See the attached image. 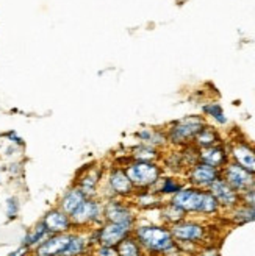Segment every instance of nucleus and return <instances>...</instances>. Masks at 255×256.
Returning <instances> with one entry per match:
<instances>
[{
	"mask_svg": "<svg viewBox=\"0 0 255 256\" xmlns=\"http://www.w3.org/2000/svg\"><path fill=\"white\" fill-rule=\"evenodd\" d=\"M136 138L141 140V144L150 146V147H161L168 142L166 138V132L163 130H157V128H143L136 133Z\"/></svg>",
	"mask_w": 255,
	"mask_h": 256,
	"instance_id": "nucleus-19",
	"label": "nucleus"
},
{
	"mask_svg": "<svg viewBox=\"0 0 255 256\" xmlns=\"http://www.w3.org/2000/svg\"><path fill=\"white\" fill-rule=\"evenodd\" d=\"M203 112H205L207 116L213 118L216 122L221 124V125H225V124H227L225 114H224L221 105H218V104H207L205 106H203Z\"/></svg>",
	"mask_w": 255,
	"mask_h": 256,
	"instance_id": "nucleus-29",
	"label": "nucleus"
},
{
	"mask_svg": "<svg viewBox=\"0 0 255 256\" xmlns=\"http://www.w3.org/2000/svg\"><path fill=\"white\" fill-rule=\"evenodd\" d=\"M136 204L143 208H152V206H155V204H160V198L154 192L143 189V190H139L136 196Z\"/></svg>",
	"mask_w": 255,
	"mask_h": 256,
	"instance_id": "nucleus-27",
	"label": "nucleus"
},
{
	"mask_svg": "<svg viewBox=\"0 0 255 256\" xmlns=\"http://www.w3.org/2000/svg\"><path fill=\"white\" fill-rule=\"evenodd\" d=\"M49 236H52L49 233V230L46 228V225H44V222L41 220V222H38L30 232L24 236V239H22V246H27L29 248H33V247H36V246H40L43 240H46Z\"/></svg>",
	"mask_w": 255,
	"mask_h": 256,
	"instance_id": "nucleus-22",
	"label": "nucleus"
},
{
	"mask_svg": "<svg viewBox=\"0 0 255 256\" xmlns=\"http://www.w3.org/2000/svg\"><path fill=\"white\" fill-rule=\"evenodd\" d=\"M171 203L178 206L185 212L197 214H216L219 211V203L210 194L208 189L197 188H182L177 194L172 196Z\"/></svg>",
	"mask_w": 255,
	"mask_h": 256,
	"instance_id": "nucleus-1",
	"label": "nucleus"
},
{
	"mask_svg": "<svg viewBox=\"0 0 255 256\" xmlns=\"http://www.w3.org/2000/svg\"><path fill=\"white\" fill-rule=\"evenodd\" d=\"M161 216H163V219L166 220L168 224L174 225V224H177V222L183 220V219H185V216H186V212L182 211L180 208L175 206V204H172V203L169 202L168 204H164V206H163Z\"/></svg>",
	"mask_w": 255,
	"mask_h": 256,
	"instance_id": "nucleus-26",
	"label": "nucleus"
},
{
	"mask_svg": "<svg viewBox=\"0 0 255 256\" xmlns=\"http://www.w3.org/2000/svg\"><path fill=\"white\" fill-rule=\"evenodd\" d=\"M29 253H30V248H29L27 246H22V247H19L18 250L11 252L8 256H27Z\"/></svg>",
	"mask_w": 255,
	"mask_h": 256,
	"instance_id": "nucleus-34",
	"label": "nucleus"
},
{
	"mask_svg": "<svg viewBox=\"0 0 255 256\" xmlns=\"http://www.w3.org/2000/svg\"><path fill=\"white\" fill-rule=\"evenodd\" d=\"M221 178H224L225 183L233 188L238 194H243L244 190L255 186V175H252L233 161H228L221 169Z\"/></svg>",
	"mask_w": 255,
	"mask_h": 256,
	"instance_id": "nucleus-7",
	"label": "nucleus"
},
{
	"mask_svg": "<svg viewBox=\"0 0 255 256\" xmlns=\"http://www.w3.org/2000/svg\"><path fill=\"white\" fill-rule=\"evenodd\" d=\"M107 188L113 197H130L135 192V186L125 174L122 166H113L107 175Z\"/></svg>",
	"mask_w": 255,
	"mask_h": 256,
	"instance_id": "nucleus-8",
	"label": "nucleus"
},
{
	"mask_svg": "<svg viewBox=\"0 0 255 256\" xmlns=\"http://www.w3.org/2000/svg\"><path fill=\"white\" fill-rule=\"evenodd\" d=\"M169 230H171L172 238L178 247L197 244V242H200L203 238H205V233H207V230L203 225H200L197 222L185 220V219L174 224Z\"/></svg>",
	"mask_w": 255,
	"mask_h": 256,
	"instance_id": "nucleus-6",
	"label": "nucleus"
},
{
	"mask_svg": "<svg viewBox=\"0 0 255 256\" xmlns=\"http://www.w3.org/2000/svg\"><path fill=\"white\" fill-rule=\"evenodd\" d=\"M197 256H219V250L213 246H208V247H203Z\"/></svg>",
	"mask_w": 255,
	"mask_h": 256,
	"instance_id": "nucleus-33",
	"label": "nucleus"
},
{
	"mask_svg": "<svg viewBox=\"0 0 255 256\" xmlns=\"http://www.w3.org/2000/svg\"><path fill=\"white\" fill-rule=\"evenodd\" d=\"M18 212H19V200L18 197H10L7 200V216L8 219H16L18 217Z\"/></svg>",
	"mask_w": 255,
	"mask_h": 256,
	"instance_id": "nucleus-30",
	"label": "nucleus"
},
{
	"mask_svg": "<svg viewBox=\"0 0 255 256\" xmlns=\"http://www.w3.org/2000/svg\"><path fill=\"white\" fill-rule=\"evenodd\" d=\"M122 168L125 169V174L129 175L135 189H149L155 186L161 178V168L155 162L130 160Z\"/></svg>",
	"mask_w": 255,
	"mask_h": 256,
	"instance_id": "nucleus-4",
	"label": "nucleus"
},
{
	"mask_svg": "<svg viewBox=\"0 0 255 256\" xmlns=\"http://www.w3.org/2000/svg\"><path fill=\"white\" fill-rule=\"evenodd\" d=\"M71 233L72 232L49 236L40 246L35 247V256H61L71 239Z\"/></svg>",
	"mask_w": 255,
	"mask_h": 256,
	"instance_id": "nucleus-15",
	"label": "nucleus"
},
{
	"mask_svg": "<svg viewBox=\"0 0 255 256\" xmlns=\"http://www.w3.org/2000/svg\"><path fill=\"white\" fill-rule=\"evenodd\" d=\"M210 194L216 198V202L219 203L221 208H225V210H233L236 204H239L241 198H239V194L233 189L230 188L224 178H218L210 188Z\"/></svg>",
	"mask_w": 255,
	"mask_h": 256,
	"instance_id": "nucleus-13",
	"label": "nucleus"
},
{
	"mask_svg": "<svg viewBox=\"0 0 255 256\" xmlns=\"http://www.w3.org/2000/svg\"><path fill=\"white\" fill-rule=\"evenodd\" d=\"M116 250H118V256H144L143 247L138 244V240L133 238V234L121 240L116 246Z\"/></svg>",
	"mask_w": 255,
	"mask_h": 256,
	"instance_id": "nucleus-23",
	"label": "nucleus"
},
{
	"mask_svg": "<svg viewBox=\"0 0 255 256\" xmlns=\"http://www.w3.org/2000/svg\"><path fill=\"white\" fill-rule=\"evenodd\" d=\"M102 176H104L102 168L99 164H93V166H89V168H86L83 174L77 178L75 186L83 192L86 198H94L97 194L99 184L102 182Z\"/></svg>",
	"mask_w": 255,
	"mask_h": 256,
	"instance_id": "nucleus-12",
	"label": "nucleus"
},
{
	"mask_svg": "<svg viewBox=\"0 0 255 256\" xmlns=\"http://www.w3.org/2000/svg\"><path fill=\"white\" fill-rule=\"evenodd\" d=\"M0 184H2V178H0Z\"/></svg>",
	"mask_w": 255,
	"mask_h": 256,
	"instance_id": "nucleus-36",
	"label": "nucleus"
},
{
	"mask_svg": "<svg viewBox=\"0 0 255 256\" xmlns=\"http://www.w3.org/2000/svg\"><path fill=\"white\" fill-rule=\"evenodd\" d=\"M71 222L74 228L102 225L104 219V203L96 198H86L80 206L71 214Z\"/></svg>",
	"mask_w": 255,
	"mask_h": 256,
	"instance_id": "nucleus-5",
	"label": "nucleus"
},
{
	"mask_svg": "<svg viewBox=\"0 0 255 256\" xmlns=\"http://www.w3.org/2000/svg\"><path fill=\"white\" fill-rule=\"evenodd\" d=\"M7 138L11 139V142H15V144H18V146H24L22 138H19V136L16 134V132H10V133H7Z\"/></svg>",
	"mask_w": 255,
	"mask_h": 256,
	"instance_id": "nucleus-35",
	"label": "nucleus"
},
{
	"mask_svg": "<svg viewBox=\"0 0 255 256\" xmlns=\"http://www.w3.org/2000/svg\"><path fill=\"white\" fill-rule=\"evenodd\" d=\"M157 184H160L158 190H157V192H160V194H171V196H174V194H177V192L182 189V184L178 183L177 180H174V178H160Z\"/></svg>",
	"mask_w": 255,
	"mask_h": 256,
	"instance_id": "nucleus-28",
	"label": "nucleus"
},
{
	"mask_svg": "<svg viewBox=\"0 0 255 256\" xmlns=\"http://www.w3.org/2000/svg\"><path fill=\"white\" fill-rule=\"evenodd\" d=\"M218 144H221V136L214 128L208 125L203 126L193 139V146H196L197 148H207V147H213Z\"/></svg>",
	"mask_w": 255,
	"mask_h": 256,
	"instance_id": "nucleus-21",
	"label": "nucleus"
},
{
	"mask_svg": "<svg viewBox=\"0 0 255 256\" xmlns=\"http://www.w3.org/2000/svg\"><path fill=\"white\" fill-rule=\"evenodd\" d=\"M43 222L46 225V228L49 230L50 234H61V233H69L72 226L71 222V216L66 214L65 211H61L60 208L50 210L44 217Z\"/></svg>",
	"mask_w": 255,
	"mask_h": 256,
	"instance_id": "nucleus-16",
	"label": "nucleus"
},
{
	"mask_svg": "<svg viewBox=\"0 0 255 256\" xmlns=\"http://www.w3.org/2000/svg\"><path fill=\"white\" fill-rule=\"evenodd\" d=\"M205 120L200 116H188L185 119H180L174 124L169 125V128L166 130V138L168 142L172 146H178V147H185L193 144L194 136L205 126Z\"/></svg>",
	"mask_w": 255,
	"mask_h": 256,
	"instance_id": "nucleus-3",
	"label": "nucleus"
},
{
	"mask_svg": "<svg viewBox=\"0 0 255 256\" xmlns=\"http://www.w3.org/2000/svg\"><path fill=\"white\" fill-rule=\"evenodd\" d=\"M89 248L91 247H89L88 236H83L80 233H71V239L61 256H83Z\"/></svg>",
	"mask_w": 255,
	"mask_h": 256,
	"instance_id": "nucleus-20",
	"label": "nucleus"
},
{
	"mask_svg": "<svg viewBox=\"0 0 255 256\" xmlns=\"http://www.w3.org/2000/svg\"><path fill=\"white\" fill-rule=\"evenodd\" d=\"M91 256H93V254H91Z\"/></svg>",
	"mask_w": 255,
	"mask_h": 256,
	"instance_id": "nucleus-37",
	"label": "nucleus"
},
{
	"mask_svg": "<svg viewBox=\"0 0 255 256\" xmlns=\"http://www.w3.org/2000/svg\"><path fill=\"white\" fill-rule=\"evenodd\" d=\"M228 155H230L233 162L255 175V148L252 146H249L244 140H236L230 146Z\"/></svg>",
	"mask_w": 255,
	"mask_h": 256,
	"instance_id": "nucleus-14",
	"label": "nucleus"
},
{
	"mask_svg": "<svg viewBox=\"0 0 255 256\" xmlns=\"http://www.w3.org/2000/svg\"><path fill=\"white\" fill-rule=\"evenodd\" d=\"M228 160H230V155H228L227 147L222 144L207 147V148H199V161L211 166V168L222 169L228 162Z\"/></svg>",
	"mask_w": 255,
	"mask_h": 256,
	"instance_id": "nucleus-17",
	"label": "nucleus"
},
{
	"mask_svg": "<svg viewBox=\"0 0 255 256\" xmlns=\"http://www.w3.org/2000/svg\"><path fill=\"white\" fill-rule=\"evenodd\" d=\"M239 198H241V203L255 210V186L249 188L247 190L243 192V194H239Z\"/></svg>",
	"mask_w": 255,
	"mask_h": 256,
	"instance_id": "nucleus-31",
	"label": "nucleus"
},
{
	"mask_svg": "<svg viewBox=\"0 0 255 256\" xmlns=\"http://www.w3.org/2000/svg\"><path fill=\"white\" fill-rule=\"evenodd\" d=\"M160 158V153L157 152V148L146 146V144H139L136 147L132 148L130 153V160L133 161H149V162H155Z\"/></svg>",
	"mask_w": 255,
	"mask_h": 256,
	"instance_id": "nucleus-24",
	"label": "nucleus"
},
{
	"mask_svg": "<svg viewBox=\"0 0 255 256\" xmlns=\"http://www.w3.org/2000/svg\"><path fill=\"white\" fill-rule=\"evenodd\" d=\"M86 200V196L83 194V192L77 188V186H72L71 189H68L66 192H65V196L61 197V200H60V204H58V208L61 210V211H65L66 214H72L75 210H77L80 204H82V202H85Z\"/></svg>",
	"mask_w": 255,
	"mask_h": 256,
	"instance_id": "nucleus-18",
	"label": "nucleus"
},
{
	"mask_svg": "<svg viewBox=\"0 0 255 256\" xmlns=\"http://www.w3.org/2000/svg\"><path fill=\"white\" fill-rule=\"evenodd\" d=\"M133 238L144 252L154 254H168L172 252L177 244L172 238L171 230L158 225H143L133 228Z\"/></svg>",
	"mask_w": 255,
	"mask_h": 256,
	"instance_id": "nucleus-2",
	"label": "nucleus"
},
{
	"mask_svg": "<svg viewBox=\"0 0 255 256\" xmlns=\"http://www.w3.org/2000/svg\"><path fill=\"white\" fill-rule=\"evenodd\" d=\"M93 256H118L116 247H108V246H96Z\"/></svg>",
	"mask_w": 255,
	"mask_h": 256,
	"instance_id": "nucleus-32",
	"label": "nucleus"
},
{
	"mask_svg": "<svg viewBox=\"0 0 255 256\" xmlns=\"http://www.w3.org/2000/svg\"><path fill=\"white\" fill-rule=\"evenodd\" d=\"M218 178H221V169L211 168L208 164L196 162L193 168H189L188 180L193 184V188L197 189H208Z\"/></svg>",
	"mask_w": 255,
	"mask_h": 256,
	"instance_id": "nucleus-10",
	"label": "nucleus"
},
{
	"mask_svg": "<svg viewBox=\"0 0 255 256\" xmlns=\"http://www.w3.org/2000/svg\"><path fill=\"white\" fill-rule=\"evenodd\" d=\"M232 222L233 224H249V222H255V210L246 206L239 202V204L232 210Z\"/></svg>",
	"mask_w": 255,
	"mask_h": 256,
	"instance_id": "nucleus-25",
	"label": "nucleus"
},
{
	"mask_svg": "<svg viewBox=\"0 0 255 256\" xmlns=\"http://www.w3.org/2000/svg\"><path fill=\"white\" fill-rule=\"evenodd\" d=\"M133 225L127 224H111L104 222L99 226V244L100 246H108V247H116L121 240L133 234Z\"/></svg>",
	"mask_w": 255,
	"mask_h": 256,
	"instance_id": "nucleus-9",
	"label": "nucleus"
},
{
	"mask_svg": "<svg viewBox=\"0 0 255 256\" xmlns=\"http://www.w3.org/2000/svg\"><path fill=\"white\" fill-rule=\"evenodd\" d=\"M104 219L105 222L111 224H127L133 225L135 224V214L133 210L125 204L124 202L110 198L104 203Z\"/></svg>",
	"mask_w": 255,
	"mask_h": 256,
	"instance_id": "nucleus-11",
	"label": "nucleus"
}]
</instances>
